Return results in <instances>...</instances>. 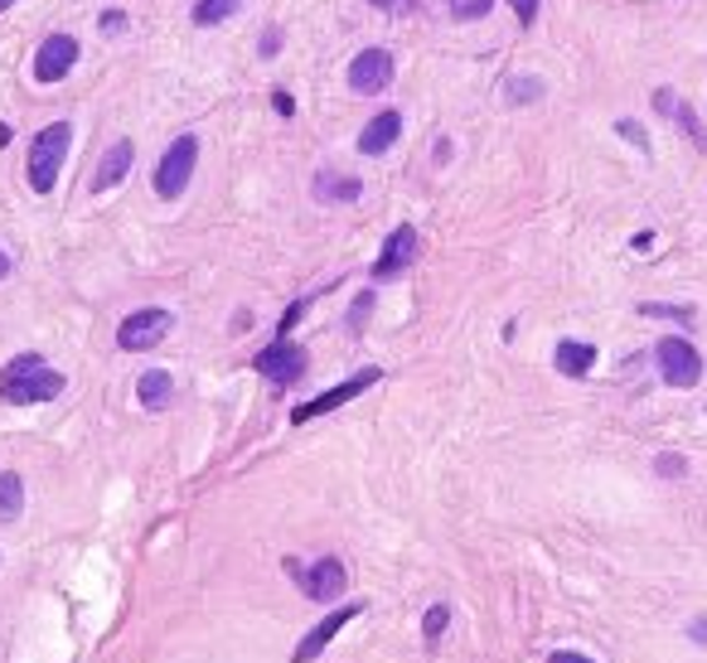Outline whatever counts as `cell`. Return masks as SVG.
<instances>
[{
    "mask_svg": "<svg viewBox=\"0 0 707 663\" xmlns=\"http://www.w3.org/2000/svg\"><path fill=\"white\" fill-rule=\"evenodd\" d=\"M655 470H659V475H664V480H679V475H688V460H683V455H655Z\"/></svg>",
    "mask_w": 707,
    "mask_h": 663,
    "instance_id": "4316f807",
    "label": "cell"
},
{
    "mask_svg": "<svg viewBox=\"0 0 707 663\" xmlns=\"http://www.w3.org/2000/svg\"><path fill=\"white\" fill-rule=\"evenodd\" d=\"M63 392V374L49 368L39 354H15L0 368V398L10 407H35V402H54Z\"/></svg>",
    "mask_w": 707,
    "mask_h": 663,
    "instance_id": "6da1fadb",
    "label": "cell"
},
{
    "mask_svg": "<svg viewBox=\"0 0 707 663\" xmlns=\"http://www.w3.org/2000/svg\"><path fill=\"white\" fill-rule=\"evenodd\" d=\"M358 194H364V185H358L354 175H340V170H320L316 175V199L320 204H354Z\"/></svg>",
    "mask_w": 707,
    "mask_h": 663,
    "instance_id": "e0dca14e",
    "label": "cell"
},
{
    "mask_svg": "<svg viewBox=\"0 0 707 663\" xmlns=\"http://www.w3.org/2000/svg\"><path fill=\"white\" fill-rule=\"evenodd\" d=\"M276 49H282V35H276V29H272V35H262V59H272Z\"/></svg>",
    "mask_w": 707,
    "mask_h": 663,
    "instance_id": "d6a6232c",
    "label": "cell"
},
{
    "mask_svg": "<svg viewBox=\"0 0 707 663\" xmlns=\"http://www.w3.org/2000/svg\"><path fill=\"white\" fill-rule=\"evenodd\" d=\"M195 165H199V137H175L170 151L155 165V194L179 199L189 189V179H195Z\"/></svg>",
    "mask_w": 707,
    "mask_h": 663,
    "instance_id": "3957f363",
    "label": "cell"
},
{
    "mask_svg": "<svg viewBox=\"0 0 707 663\" xmlns=\"http://www.w3.org/2000/svg\"><path fill=\"white\" fill-rule=\"evenodd\" d=\"M0 145H10V127H5V121H0Z\"/></svg>",
    "mask_w": 707,
    "mask_h": 663,
    "instance_id": "d590c367",
    "label": "cell"
},
{
    "mask_svg": "<svg viewBox=\"0 0 707 663\" xmlns=\"http://www.w3.org/2000/svg\"><path fill=\"white\" fill-rule=\"evenodd\" d=\"M446 10H451L456 20H485L490 10H495V0H446Z\"/></svg>",
    "mask_w": 707,
    "mask_h": 663,
    "instance_id": "cb8c5ba5",
    "label": "cell"
},
{
    "mask_svg": "<svg viewBox=\"0 0 707 663\" xmlns=\"http://www.w3.org/2000/svg\"><path fill=\"white\" fill-rule=\"evenodd\" d=\"M392 83V54L388 49H364L350 63V87L358 97H378Z\"/></svg>",
    "mask_w": 707,
    "mask_h": 663,
    "instance_id": "8fae6325",
    "label": "cell"
},
{
    "mask_svg": "<svg viewBox=\"0 0 707 663\" xmlns=\"http://www.w3.org/2000/svg\"><path fill=\"white\" fill-rule=\"evenodd\" d=\"M5 276H10V257L0 252V281H5Z\"/></svg>",
    "mask_w": 707,
    "mask_h": 663,
    "instance_id": "e575fe53",
    "label": "cell"
},
{
    "mask_svg": "<svg viewBox=\"0 0 707 663\" xmlns=\"http://www.w3.org/2000/svg\"><path fill=\"white\" fill-rule=\"evenodd\" d=\"M446 625H451V611H446V605H432V611L422 615V635H426V644H436V639L446 635Z\"/></svg>",
    "mask_w": 707,
    "mask_h": 663,
    "instance_id": "7402d4cb",
    "label": "cell"
},
{
    "mask_svg": "<svg viewBox=\"0 0 707 663\" xmlns=\"http://www.w3.org/2000/svg\"><path fill=\"white\" fill-rule=\"evenodd\" d=\"M291 571L301 577V591H306L310 601H340L344 587H350V571H344L340 557H320V561H310L306 571L291 561Z\"/></svg>",
    "mask_w": 707,
    "mask_h": 663,
    "instance_id": "9c48e42d",
    "label": "cell"
},
{
    "mask_svg": "<svg viewBox=\"0 0 707 663\" xmlns=\"http://www.w3.org/2000/svg\"><path fill=\"white\" fill-rule=\"evenodd\" d=\"M10 5H15V0H0V15H5V10H10Z\"/></svg>",
    "mask_w": 707,
    "mask_h": 663,
    "instance_id": "8d00e7d4",
    "label": "cell"
},
{
    "mask_svg": "<svg viewBox=\"0 0 707 663\" xmlns=\"http://www.w3.org/2000/svg\"><path fill=\"white\" fill-rule=\"evenodd\" d=\"M553 364L563 378H587L597 368V344H581V340H563L553 350Z\"/></svg>",
    "mask_w": 707,
    "mask_h": 663,
    "instance_id": "2e32d148",
    "label": "cell"
},
{
    "mask_svg": "<svg viewBox=\"0 0 707 663\" xmlns=\"http://www.w3.org/2000/svg\"><path fill=\"white\" fill-rule=\"evenodd\" d=\"M69 145H73V121H49L44 131H35V141H30V161H25V175H30V189H35V194H49V189L59 185Z\"/></svg>",
    "mask_w": 707,
    "mask_h": 663,
    "instance_id": "7a4b0ae2",
    "label": "cell"
},
{
    "mask_svg": "<svg viewBox=\"0 0 707 663\" xmlns=\"http://www.w3.org/2000/svg\"><path fill=\"white\" fill-rule=\"evenodd\" d=\"M20 513H25V480H20L15 470H5V475H0V519L15 523Z\"/></svg>",
    "mask_w": 707,
    "mask_h": 663,
    "instance_id": "ffe728a7",
    "label": "cell"
},
{
    "mask_svg": "<svg viewBox=\"0 0 707 663\" xmlns=\"http://www.w3.org/2000/svg\"><path fill=\"white\" fill-rule=\"evenodd\" d=\"M137 398H141L145 412H165L170 407V398H175V378L165 374V368H151V374H141Z\"/></svg>",
    "mask_w": 707,
    "mask_h": 663,
    "instance_id": "ac0fdd59",
    "label": "cell"
},
{
    "mask_svg": "<svg viewBox=\"0 0 707 663\" xmlns=\"http://www.w3.org/2000/svg\"><path fill=\"white\" fill-rule=\"evenodd\" d=\"M368 310H374V296H368V291H364V296L354 300V315H350V324H354V330H358V324H364V315H368Z\"/></svg>",
    "mask_w": 707,
    "mask_h": 663,
    "instance_id": "f1b7e54d",
    "label": "cell"
},
{
    "mask_svg": "<svg viewBox=\"0 0 707 663\" xmlns=\"http://www.w3.org/2000/svg\"><path fill=\"white\" fill-rule=\"evenodd\" d=\"M78 63V39L73 35H49L35 49V83H63Z\"/></svg>",
    "mask_w": 707,
    "mask_h": 663,
    "instance_id": "30bf717a",
    "label": "cell"
},
{
    "mask_svg": "<svg viewBox=\"0 0 707 663\" xmlns=\"http://www.w3.org/2000/svg\"><path fill=\"white\" fill-rule=\"evenodd\" d=\"M639 315H649V320H679V324H693V306H655V300H645Z\"/></svg>",
    "mask_w": 707,
    "mask_h": 663,
    "instance_id": "603a6c76",
    "label": "cell"
},
{
    "mask_svg": "<svg viewBox=\"0 0 707 663\" xmlns=\"http://www.w3.org/2000/svg\"><path fill=\"white\" fill-rule=\"evenodd\" d=\"M358 615H364V605H358V601H354V605H340V611H330L316 629H310L306 639H301L296 649H291V663H310V659H320V649L330 644V639L340 635V629L350 625V620H358Z\"/></svg>",
    "mask_w": 707,
    "mask_h": 663,
    "instance_id": "7c38bea8",
    "label": "cell"
},
{
    "mask_svg": "<svg viewBox=\"0 0 707 663\" xmlns=\"http://www.w3.org/2000/svg\"><path fill=\"white\" fill-rule=\"evenodd\" d=\"M170 330H175V315L170 310L145 306V310H131L127 320L117 324V344L127 354H145V350H155V344H161Z\"/></svg>",
    "mask_w": 707,
    "mask_h": 663,
    "instance_id": "5b68a950",
    "label": "cell"
},
{
    "mask_svg": "<svg viewBox=\"0 0 707 663\" xmlns=\"http://www.w3.org/2000/svg\"><path fill=\"white\" fill-rule=\"evenodd\" d=\"M398 137H402V111L388 107V111H378L364 131H358V151H364V155H384V151L398 145Z\"/></svg>",
    "mask_w": 707,
    "mask_h": 663,
    "instance_id": "5bb4252c",
    "label": "cell"
},
{
    "mask_svg": "<svg viewBox=\"0 0 707 663\" xmlns=\"http://www.w3.org/2000/svg\"><path fill=\"white\" fill-rule=\"evenodd\" d=\"M248 5V0H195V10H189V20H195L199 29H213L223 25L228 15H238V10Z\"/></svg>",
    "mask_w": 707,
    "mask_h": 663,
    "instance_id": "d6986e66",
    "label": "cell"
},
{
    "mask_svg": "<svg viewBox=\"0 0 707 663\" xmlns=\"http://www.w3.org/2000/svg\"><path fill=\"white\" fill-rule=\"evenodd\" d=\"M374 5H384V10H398V15H402V10H412V5H417V0H374Z\"/></svg>",
    "mask_w": 707,
    "mask_h": 663,
    "instance_id": "836d02e7",
    "label": "cell"
},
{
    "mask_svg": "<svg viewBox=\"0 0 707 663\" xmlns=\"http://www.w3.org/2000/svg\"><path fill=\"white\" fill-rule=\"evenodd\" d=\"M127 10H103V15H97V29H103V35H127Z\"/></svg>",
    "mask_w": 707,
    "mask_h": 663,
    "instance_id": "484cf974",
    "label": "cell"
},
{
    "mask_svg": "<svg viewBox=\"0 0 707 663\" xmlns=\"http://www.w3.org/2000/svg\"><path fill=\"white\" fill-rule=\"evenodd\" d=\"M257 374H262L272 388H291V383H301V378H306V350H296L291 340L267 344V350L257 354Z\"/></svg>",
    "mask_w": 707,
    "mask_h": 663,
    "instance_id": "52a82bcc",
    "label": "cell"
},
{
    "mask_svg": "<svg viewBox=\"0 0 707 663\" xmlns=\"http://www.w3.org/2000/svg\"><path fill=\"white\" fill-rule=\"evenodd\" d=\"M514 5V15H519V25H533L538 20V5H543V0H509Z\"/></svg>",
    "mask_w": 707,
    "mask_h": 663,
    "instance_id": "83f0119b",
    "label": "cell"
},
{
    "mask_svg": "<svg viewBox=\"0 0 707 663\" xmlns=\"http://www.w3.org/2000/svg\"><path fill=\"white\" fill-rule=\"evenodd\" d=\"M378 378H384V374H378V368H358V374H354V378H344V383H334V388H325V392H320V398H310V402H301V407H296V412H291V422H296V426H306V422H316V417H325V412H334V407H344V402H354V398H358V392H368V388H374V383H378Z\"/></svg>",
    "mask_w": 707,
    "mask_h": 663,
    "instance_id": "8992f818",
    "label": "cell"
},
{
    "mask_svg": "<svg viewBox=\"0 0 707 663\" xmlns=\"http://www.w3.org/2000/svg\"><path fill=\"white\" fill-rule=\"evenodd\" d=\"M504 97H509L514 107H529V103H538V97H543V78H514Z\"/></svg>",
    "mask_w": 707,
    "mask_h": 663,
    "instance_id": "44dd1931",
    "label": "cell"
},
{
    "mask_svg": "<svg viewBox=\"0 0 707 663\" xmlns=\"http://www.w3.org/2000/svg\"><path fill=\"white\" fill-rule=\"evenodd\" d=\"M272 107L282 111V117H291V111H296V103H291V93H272Z\"/></svg>",
    "mask_w": 707,
    "mask_h": 663,
    "instance_id": "1f68e13d",
    "label": "cell"
},
{
    "mask_svg": "<svg viewBox=\"0 0 707 663\" xmlns=\"http://www.w3.org/2000/svg\"><path fill=\"white\" fill-rule=\"evenodd\" d=\"M688 635H693V644H707V615H698V620L688 625Z\"/></svg>",
    "mask_w": 707,
    "mask_h": 663,
    "instance_id": "4dcf8cb0",
    "label": "cell"
},
{
    "mask_svg": "<svg viewBox=\"0 0 707 663\" xmlns=\"http://www.w3.org/2000/svg\"><path fill=\"white\" fill-rule=\"evenodd\" d=\"M417 252H422L417 228H412V223H398V228L388 233V242H384V252H378V262H374V281L402 276L412 262H417Z\"/></svg>",
    "mask_w": 707,
    "mask_h": 663,
    "instance_id": "ba28073f",
    "label": "cell"
},
{
    "mask_svg": "<svg viewBox=\"0 0 707 663\" xmlns=\"http://www.w3.org/2000/svg\"><path fill=\"white\" fill-rule=\"evenodd\" d=\"M131 161H137V145H131V141H111V151L103 155V165H97V175H93V194H107V189H117L121 179H127Z\"/></svg>",
    "mask_w": 707,
    "mask_h": 663,
    "instance_id": "9a60e30c",
    "label": "cell"
},
{
    "mask_svg": "<svg viewBox=\"0 0 707 663\" xmlns=\"http://www.w3.org/2000/svg\"><path fill=\"white\" fill-rule=\"evenodd\" d=\"M655 111H659V117H669V121H679V127H683V137H688L693 145H698V151H707V131H703L698 111H693L688 103H683V97L673 93V87H659V93H655Z\"/></svg>",
    "mask_w": 707,
    "mask_h": 663,
    "instance_id": "4fadbf2b",
    "label": "cell"
},
{
    "mask_svg": "<svg viewBox=\"0 0 707 663\" xmlns=\"http://www.w3.org/2000/svg\"><path fill=\"white\" fill-rule=\"evenodd\" d=\"M547 663H591V659L577 654V649H557V654H547Z\"/></svg>",
    "mask_w": 707,
    "mask_h": 663,
    "instance_id": "f546056e",
    "label": "cell"
},
{
    "mask_svg": "<svg viewBox=\"0 0 707 663\" xmlns=\"http://www.w3.org/2000/svg\"><path fill=\"white\" fill-rule=\"evenodd\" d=\"M615 131H621V137H625V141L635 145V151H645V155H649V137H645V127H639V121H631V117H621V121H615Z\"/></svg>",
    "mask_w": 707,
    "mask_h": 663,
    "instance_id": "d4e9b609",
    "label": "cell"
},
{
    "mask_svg": "<svg viewBox=\"0 0 707 663\" xmlns=\"http://www.w3.org/2000/svg\"><path fill=\"white\" fill-rule=\"evenodd\" d=\"M655 364H659V378H664L669 388H698L703 383V354L693 350L688 340H679V334H664V340L655 344Z\"/></svg>",
    "mask_w": 707,
    "mask_h": 663,
    "instance_id": "277c9868",
    "label": "cell"
}]
</instances>
